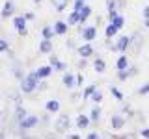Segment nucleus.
Listing matches in <instances>:
<instances>
[{
    "label": "nucleus",
    "instance_id": "f257e3e1",
    "mask_svg": "<svg viewBox=\"0 0 149 139\" xmlns=\"http://www.w3.org/2000/svg\"><path fill=\"white\" fill-rule=\"evenodd\" d=\"M67 126H69V117L67 115H62V117L58 119V122H56V130H58V132H63V130H67Z\"/></svg>",
    "mask_w": 149,
    "mask_h": 139
},
{
    "label": "nucleus",
    "instance_id": "f03ea898",
    "mask_svg": "<svg viewBox=\"0 0 149 139\" xmlns=\"http://www.w3.org/2000/svg\"><path fill=\"white\" fill-rule=\"evenodd\" d=\"M36 80H37V78H36V74H30V76L26 78L24 85H22V87H24V91H26V93H30V91H32V87L36 85Z\"/></svg>",
    "mask_w": 149,
    "mask_h": 139
},
{
    "label": "nucleus",
    "instance_id": "7ed1b4c3",
    "mask_svg": "<svg viewBox=\"0 0 149 139\" xmlns=\"http://www.w3.org/2000/svg\"><path fill=\"white\" fill-rule=\"evenodd\" d=\"M36 122H37V119H36V117H26V119H24V122H22V126H24V128H30V126H34Z\"/></svg>",
    "mask_w": 149,
    "mask_h": 139
},
{
    "label": "nucleus",
    "instance_id": "20e7f679",
    "mask_svg": "<svg viewBox=\"0 0 149 139\" xmlns=\"http://www.w3.org/2000/svg\"><path fill=\"white\" fill-rule=\"evenodd\" d=\"M15 26L21 30V34H24V21L22 19H15Z\"/></svg>",
    "mask_w": 149,
    "mask_h": 139
},
{
    "label": "nucleus",
    "instance_id": "39448f33",
    "mask_svg": "<svg viewBox=\"0 0 149 139\" xmlns=\"http://www.w3.org/2000/svg\"><path fill=\"white\" fill-rule=\"evenodd\" d=\"M47 109H49V111H56V109H58V102H56V100H50L49 104H47Z\"/></svg>",
    "mask_w": 149,
    "mask_h": 139
},
{
    "label": "nucleus",
    "instance_id": "423d86ee",
    "mask_svg": "<svg viewBox=\"0 0 149 139\" xmlns=\"http://www.w3.org/2000/svg\"><path fill=\"white\" fill-rule=\"evenodd\" d=\"M112 120H114V122H112L114 128H121V126H123V119H121V117H114Z\"/></svg>",
    "mask_w": 149,
    "mask_h": 139
},
{
    "label": "nucleus",
    "instance_id": "0eeeda50",
    "mask_svg": "<svg viewBox=\"0 0 149 139\" xmlns=\"http://www.w3.org/2000/svg\"><path fill=\"white\" fill-rule=\"evenodd\" d=\"M65 30H67V26H65L63 22H58V24H56V34H63Z\"/></svg>",
    "mask_w": 149,
    "mask_h": 139
},
{
    "label": "nucleus",
    "instance_id": "6e6552de",
    "mask_svg": "<svg viewBox=\"0 0 149 139\" xmlns=\"http://www.w3.org/2000/svg\"><path fill=\"white\" fill-rule=\"evenodd\" d=\"M127 45H129V39H127V37H123V39H119L118 48H127Z\"/></svg>",
    "mask_w": 149,
    "mask_h": 139
},
{
    "label": "nucleus",
    "instance_id": "1a4fd4ad",
    "mask_svg": "<svg viewBox=\"0 0 149 139\" xmlns=\"http://www.w3.org/2000/svg\"><path fill=\"white\" fill-rule=\"evenodd\" d=\"M84 35H86L88 39H91V37H95V30H93V28H88V30H86V34H84Z\"/></svg>",
    "mask_w": 149,
    "mask_h": 139
},
{
    "label": "nucleus",
    "instance_id": "9d476101",
    "mask_svg": "<svg viewBox=\"0 0 149 139\" xmlns=\"http://www.w3.org/2000/svg\"><path fill=\"white\" fill-rule=\"evenodd\" d=\"M37 74H39V76H47V74H50V69L49 67H43V69H39V72H37Z\"/></svg>",
    "mask_w": 149,
    "mask_h": 139
},
{
    "label": "nucleus",
    "instance_id": "9b49d317",
    "mask_svg": "<svg viewBox=\"0 0 149 139\" xmlns=\"http://www.w3.org/2000/svg\"><path fill=\"white\" fill-rule=\"evenodd\" d=\"M41 50H43V52H49V50H50V43H49V41H43V45H41Z\"/></svg>",
    "mask_w": 149,
    "mask_h": 139
},
{
    "label": "nucleus",
    "instance_id": "f8f14e48",
    "mask_svg": "<svg viewBox=\"0 0 149 139\" xmlns=\"http://www.w3.org/2000/svg\"><path fill=\"white\" fill-rule=\"evenodd\" d=\"M118 67H119V69H125V67H127V59H125V58H121L119 61H118Z\"/></svg>",
    "mask_w": 149,
    "mask_h": 139
},
{
    "label": "nucleus",
    "instance_id": "ddd939ff",
    "mask_svg": "<svg viewBox=\"0 0 149 139\" xmlns=\"http://www.w3.org/2000/svg\"><path fill=\"white\" fill-rule=\"evenodd\" d=\"M43 35H45V37H50V35H52V30H50V28L47 26L45 30H43Z\"/></svg>",
    "mask_w": 149,
    "mask_h": 139
},
{
    "label": "nucleus",
    "instance_id": "4468645a",
    "mask_svg": "<svg viewBox=\"0 0 149 139\" xmlns=\"http://www.w3.org/2000/svg\"><path fill=\"white\" fill-rule=\"evenodd\" d=\"M78 124H80V126H86V124H88V119L86 117H78Z\"/></svg>",
    "mask_w": 149,
    "mask_h": 139
},
{
    "label": "nucleus",
    "instance_id": "2eb2a0df",
    "mask_svg": "<svg viewBox=\"0 0 149 139\" xmlns=\"http://www.w3.org/2000/svg\"><path fill=\"white\" fill-rule=\"evenodd\" d=\"M116 34V26H110L108 30H106V35H114Z\"/></svg>",
    "mask_w": 149,
    "mask_h": 139
},
{
    "label": "nucleus",
    "instance_id": "dca6fc26",
    "mask_svg": "<svg viewBox=\"0 0 149 139\" xmlns=\"http://www.w3.org/2000/svg\"><path fill=\"white\" fill-rule=\"evenodd\" d=\"M80 54H82V56H88V54H90V48H88V46H84V48H80Z\"/></svg>",
    "mask_w": 149,
    "mask_h": 139
},
{
    "label": "nucleus",
    "instance_id": "f3484780",
    "mask_svg": "<svg viewBox=\"0 0 149 139\" xmlns=\"http://www.w3.org/2000/svg\"><path fill=\"white\" fill-rule=\"evenodd\" d=\"M6 48H8V43H6V41H0V52L6 50Z\"/></svg>",
    "mask_w": 149,
    "mask_h": 139
},
{
    "label": "nucleus",
    "instance_id": "a211bd4d",
    "mask_svg": "<svg viewBox=\"0 0 149 139\" xmlns=\"http://www.w3.org/2000/svg\"><path fill=\"white\" fill-rule=\"evenodd\" d=\"M147 91H149V83H147V85H143L142 89H140V93H142V95H143V93H147Z\"/></svg>",
    "mask_w": 149,
    "mask_h": 139
},
{
    "label": "nucleus",
    "instance_id": "6ab92c4d",
    "mask_svg": "<svg viewBox=\"0 0 149 139\" xmlns=\"http://www.w3.org/2000/svg\"><path fill=\"white\" fill-rule=\"evenodd\" d=\"M95 65H97V69H99V71H102V69H104V65H102V63H101V61H97V63H95Z\"/></svg>",
    "mask_w": 149,
    "mask_h": 139
},
{
    "label": "nucleus",
    "instance_id": "aec40b11",
    "mask_svg": "<svg viewBox=\"0 0 149 139\" xmlns=\"http://www.w3.org/2000/svg\"><path fill=\"white\" fill-rule=\"evenodd\" d=\"M65 83H67V85H71V76H69V74L65 76Z\"/></svg>",
    "mask_w": 149,
    "mask_h": 139
},
{
    "label": "nucleus",
    "instance_id": "412c9836",
    "mask_svg": "<svg viewBox=\"0 0 149 139\" xmlns=\"http://www.w3.org/2000/svg\"><path fill=\"white\" fill-rule=\"evenodd\" d=\"M143 15H146V17L149 19V8H146V9H143Z\"/></svg>",
    "mask_w": 149,
    "mask_h": 139
},
{
    "label": "nucleus",
    "instance_id": "4be33fe9",
    "mask_svg": "<svg viewBox=\"0 0 149 139\" xmlns=\"http://www.w3.org/2000/svg\"><path fill=\"white\" fill-rule=\"evenodd\" d=\"M121 139H134V136H132V133H129V136H125V137H121Z\"/></svg>",
    "mask_w": 149,
    "mask_h": 139
},
{
    "label": "nucleus",
    "instance_id": "5701e85b",
    "mask_svg": "<svg viewBox=\"0 0 149 139\" xmlns=\"http://www.w3.org/2000/svg\"><path fill=\"white\" fill-rule=\"evenodd\" d=\"M88 139H97V136H95V133H90V137H88Z\"/></svg>",
    "mask_w": 149,
    "mask_h": 139
},
{
    "label": "nucleus",
    "instance_id": "b1692460",
    "mask_svg": "<svg viewBox=\"0 0 149 139\" xmlns=\"http://www.w3.org/2000/svg\"><path fill=\"white\" fill-rule=\"evenodd\" d=\"M143 136H146V137L149 139V130H146V132H143Z\"/></svg>",
    "mask_w": 149,
    "mask_h": 139
},
{
    "label": "nucleus",
    "instance_id": "393cba45",
    "mask_svg": "<svg viewBox=\"0 0 149 139\" xmlns=\"http://www.w3.org/2000/svg\"><path fill=\"white\" fill-rule=\"evenodd\" d=\"M147 26H149V21H147Z\"/></svg>",
    "mask_w": 149,
    "mask_h": 139
}]
</instances>
